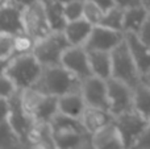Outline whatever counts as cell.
<instances>
[{
	"instance_id": "cell-1",
	"label": "cell",
	"mask_w": 150,
	"mask_h": 149,
	"mask_svg": "<svg viewBox=\"0 0 150 149\" xmlns=\"http://www.w3.org/2000/svg\"><path fill=\"white\" fill-rule=\"evenodd\" d=\"M49 124L57 149H95L92 135L84 128L80 119L58 112Z\"/></svg>"
},
{
	"instance_id": "cell-2",
	"label": "cell",
	"mask_w": 150,
	"mask_h": 149,
	"mask_svg": "<svg viewBox=\"0 0 150 149\" xmlns=\"http://www.w3.org/2000/svg\"><path fill=\"white\" fill-rule=\"evenodd\" d=\"M33 89L41 91L42 94L59 98L70 92L80 91L82 79L74 75L62 65L46 66L42 69L41 75Z\"/></svg>"
},
{
	"instance_id": "cell-3",
	"label": "cell",
	"mask_w": 150,
	"mask_h": 149,
	"mask_svg": "<svg viewBox=\"0 0 150 149\" xmlns=\"http://www.w3.org/2000/svg\"><path fill=\"white\" fill-rule=\"evenodd\" d=\"M20 100L23 110L34 123L49 124L58 114V98L42 94L33 87L20 90Z\"/></svg>"
},
{
	"instance_id": "cell-4",
	"label": "cell",
	"mask_w": 150,
	"mask_h": 149,
	"mask_svg": "<svg viewBox=\"0 0 150 149\" xmlns=\"http://www.w3.org/2000/svg\"><path fill=\"white\" fill-rule=\"evenodd\" d=\"M44 66L38 62L33 53L13 55L11 58L7 75L13 81L18 90L30 89L37 83Z\"/></svg>"
},
{
	"instance_id": "cell-5",
	"label": "cell",
	"mask_w": 150,
	"mask_h": 149,
	"mask_svg": "<svg viewBox=\"0 0 150 149\" xmlns=\"http://www.w3.org/2000/svg\"><path fill=\"white\" fill-rule=\"evenodd\" d=\"M112 57V77L124 83L129 84L130 87L134 89L141 81L142 77L133 60L130 50L128 48L125 38L119 46H116L111 52Z\"/></svg>"
},
{
	"instance_id": "cell-6",
	"label": "cell",
	"mask_w": 150,
	"mask_h": 149,
	"mask_svg": "<svg viewBox=\"0 0 150 149\" xmlns=\"http://www.w3.org/2000/svg\"><path fill=\"white\" fill-rule=\"evenodd\" d=\"M69 46L71 45L69 44L63 31H53L46 37L36 42L33 55L44 67L61 65L62 55Z\"/></svg>"
},
{
	"instance_id": "cell-7",
	"label": "cell",
	"mask_w": 150,
	"mask_h": 149,
	"mask_svg": "<svg viewBox=\"0 0 150 149\" xmlns=\"http://www.w3.org/2000/svg\"><path fill=\"white\" fill-rule=\"evenodd\" d=\"M23 26L24 32L37 41L53 32L46 7L42 0H34L23 7Z\"/></svg>"
},
{
	"instance_id": "cell-8",
	"label": "cell",
	"mask_w": 150,
	"mask_h": 149,
	"mask_svg": "<svg viewBox=\"0 0 150 149\" xmlns=\"http://www.w3.org/2000/svg\"><path fill=\"white\" fill-rule=\"evenodd\" d=\"M109 99V112L116 118L133 108V87L116 78L107 79Z\"/></svg>"
},
{
	"instance_id": "cell-9",
	"label": "cell",
	"mask_w": 150,
	"mask_h": 149,
	"mask_svg": "<svg viewBox=\"0 0 150 149\" xmlns=\"http://www.w3.org/2000/svg\"><path fill=\"white\" fill-rule=\"evenodd\" d=\"M149 123L150 121L146 120L144 116H141L136 110L128 111V112H124L115 118V124L117 126L120 133H121L127 149H130L133 147L137 137L148 127Z\"/></svg>"
},
{
	"instance_id": "cell-10",
	"label": "cell",
	"mask_w": 150,
	"mask_h": 149,
	"mask_svg": "<svg viewBox=\"0 0 150 149\" xmlns=\"http://www.w3.org/2000/svg\"><path fill=\"white\" fill-rule=\"evenodd\" d=\"M82 95L88 107H96L109 111V99L107 81L96 75H91L82 81Z\"/></svg>"
},
{
	"instance_id": "cell-11",
	"label": "cell",
	"mask_w": 150,
	"mask_h": 149,
	"mask_svg": "<svg viewBox=\"0 0 150 149\" xmlns=\"http://www.w3.org/2000/svg\"><path fill=\"white\" fill-rule=\"evenodd\" d=\"M125 38L124 32L113 31L103 25H93L92 32L88 37L84 48L90 50H101V52H112L119 46Z\"/></svg>"
},
{
	"instance_id": "cell-12",
	"label": "cell",
	"mask_w": 150,
	"mask_h": 149,
	"mask_svg": "<svg viewBox=\"0 0 150 149\" xmlns=\"http://www.w3.org/2000/svg\"><path fill=\"white\" fill-rule=\"evenodd\" d=\"M61 65L82 81L92 75L88 52L84 46H69L62 55Z\"/></svg>"
},
{
	"instance_id": "cell-13",
	"label": "cell",
	"mask_w": 150,
	"mask_h": 149,
	"mask_svg": "<svg viewBox=\"0 0 150 149\" xmlns=\"http://www.w3.org/2000/svg\"><path fill=\"white\" fill-rule=\"evenodd\" d=\"M0 32L17 34L24 32L23 26V5L11 0L0 8Z\"/></svg>"
},
{
	"instance_id": "cell-14",
	"label": "cell",
	"mask_w": 150,
	"mask_h": 149,
	"mask_svg": "<svg viewBox=\"0 0 150 149\" xmlns=\"http://www.w3.org/2000/svg\"><path fill=\"white\" fill-rule=\"evenodd\" d=\"M92 143L95 149H127L115 120L92 133Z\"/></svg>"
},
{
	"instance_id": "cell-15",
	"label": "cell",
	"mask_w": 150,
	"mask_h": 149,
	"mask_svg": "<svg viewBox=\"0 0 150 149\" xmlns=\"http://www.w3.org/2000/svg\"><path fill=\"white\" fill-rule=\"evenodd\" d=\"M125 42L142 77L150 70V46L138 37L137 33H125Z\"/></svg>"
},
{
	"instance_id": "cell-16",
	"label": "cell",
	"mask_w": 150,
	"mask_h": 149,
	"mask_svg": "<svg viewBox=\"0 0 150 149\" xmlns=\"http://www.w3.org/2000/svg\"><path fill=\"white\" fill-rule=\"evenodd\" d=\"M80 120H82L84 128L92 135L96 131L101 129L103 127L112 123L115 120V116L108 110H101V108L88 107L87 106Z\"/></svg>"
},
{
	"instance_id": "cell-17",
	"label": "cell",
	"mask_w": 150,
	"mask_h": 149,
	"mask_svg": "<svg viewBox=\"0 0 150 149\" xmlns=\"http://www.w3.org/2000/svg\"><path fill=\"white\" fill-rule=\"evenodd\" d=\"M92 28L93 25L86 18H79L75 21H69L63 28V33L71 46H84Z\"/></svg>"
},
{
	"instance_id": "cell-18",
	"label": "cell",
	"mask_w": 150,
	"mask_h": 149,
	"mask_svg": "<svg viewBox=\"0 0 150 149\" xmlns=\"http://www.w3.org/2000/svg\"><path fill=\"white\" fill-rule=\"evenodd\" d=\"M86 107H87V104L83 99L82 91L70 92V94L62 95L58 98V112L66 116L80 119Z\"/></svg>"
},
{
	"instance_id": "cell-19",
	"label": "cell",
	"mask_w": 150,
	"mask_h": 149,
	"mask_svg": "<svg viewBox=\"0 0 150 149\" xmlns=\"http://www.w3.org/2000/svg\"><path fill=\"white\" fill-rule=\"evenodd\" d=\"M88 60H90V66H91L92 75L103 78V79H105V81L112 77L111 52L90 50V52H88Z\"/></svg>"
},
{
	"instance_id": "cell-20",
	"label": "cell",
	"mask_w": 150,
	"mask_h": 149,
	"mask_svg": "<svg viewBox=\"0 0 150 149\" xmlns=\"http://www.w3.org/2000/svg\"><path fill=\"white\" fill-rule=\"evenodd\" d=\"M150 13L144 5L124 8V33H140Z\"/></svg>"
},
{
	"instance_id": "cell-21",
	"label": "cell",
	"mask_w": 150,
	"mask_h": 149,
	"mask_svg": "<svg viewBox=\"0 0 150 149\" xmlns=\"http://www.w3.org/2000/svg\"><path fill=\"white\" fill-rule=\"evenodd\" d=\"M133 108L150 121V86L142 81L133 89Z\"/></svg>"
},
{
	"instance_id": "cell-22",
	"label": "cell",
	"mask_w": 150,
	"mask_h": 149,
	"mask_svg": "<svg viewBox=\"0 0 150 149\" xmlns=\"http://www.w3.org/2000/svg\"><path fill=\"white\" fill-rule=\"evenodd\" d=\"M122 24H124V8L115 5L113 8L105 11L103 15L100 24L105 28L113 29V31H119V32H124L122 29Z\"/></svg>"
},
{
	"instance_id": "cell-23",
	"label": "cell",
	"mask_w": 150,
	"mask_h": 149,
	"mask_svg": "<svg viewBox=\"0 0 150 149\" xmlns=\"http://www.w3.org/2000/svg\"><path fill=\"white\" fill-rule=\"evenodd\" d=\"M37 40H34L30 34L25 32L15 34V46H13V55L20 54H29L33 53V49L36 46Z\"/></svg>"
},
{
	"instance_id": "cell-24",
	"label": "cell",
	"mask_w": 150,
	"mask_h": 149,
	"mask_svg": "<svg viewBox=\"0 0 150 149\" xmlns=\"http://www.w3.org/2000/svg\"><path fill=\"white\" fill-rule=\"evenodd\" d=\"M83 12H84V0H71L63 4V15L67 23L83 18Z\"/></svg>"
},
{
	"instance_id": "cell-25",
	"label": "cell",
	"mask_w": 150,
	"mask_h": 149,
	"mask_svg": "<svg viewBox=\"0 0 150 149\" xmlns=\"http://www.w3.org/2000/svg\"><path fill=\"white\" fill-rule=\"evenodd\" d=\"M105 11H103L99 5L92 3L91 0H84V12H83V18L91 23L92 25H99L103 18V15Z\"/></svg>"
},
{
	"instance_id": "cell-26",
	"label": "cell",
	"mask_w": 150,
	"mask_h": 149,
	"mask_svg": "<svg viewBox=\"0 0 150 149\" xmlns=\"http://www.w3.org/2000/svg\"><path fill=\"white\" fill-rule=\"evenodd\" d=\"M13 46H15V34L0 32V58L13 57Z\"/></svg>"
},
{
	"instance_id": "cell-27",
	"label": "cell",
	"mask_w": 150,
	"mask_h": 149,
	"mask_svg": "<svg viewBox=\"0 0 150 149\" xmlns=\"http://www.w3.org/2000/svg\"><path fill=\"white\" fill-rule=\"evenodd\" d=\"M20 90L17 89L13 81L7 75H0V98H5V99H11L13 95H16Z\"/></svg>"
},
{
	"instance_id": "cell-28",
	"label": "cell",
	"mask_w": 150,
	"mask_h": 149,
	"mask_svg": "<svg viewBox=\"0 0 150 149\" xmlns=\"http://www.w3.org/2000/svg\"><path fill=\"white\" fill-rule=\"evenodd\" d=\"M130 149H150V123L137 137Z\"/></svg>"
},
{
	"instance_id": "cell-29",
	"label": "cell",
	"mask_w": 150,
	"mask_h": 149,
	"mask_svg": "<svg viewBox=\"0 0 150 149\" xmlns=\"http://www.w3.org/2000/svg\"><path fill=\"white\" fill-rule=\"evenodd\" d=\"M9 111H11L9 99L0 98V123H3V121H7L8 116H9Z\"/></svg>"
},
{
	"instance_id": "cell-30",
	"label": "cell",
	"mask_w": 150,
	"mask_h": 149,
	"mask_svg": "<svg viewBox=\"0 0 150 149\" xmlns=\"http://www.w3.org/2000/svg\"><path fill=\"white\" fill-rule=\"evenodd\" d=\"M138 37H140L146 45L150 46V15H149L148 20L145 21V24H144L142 29H141L140 33H138Z\"/></svg>"
},
{
	"instance_id": "cell-31",
	"label": "cell",
	"mask_w": 150,
	"mask_h": 149,
	"mask_svg": "<svg viewBox=\"0 0 150 149\" xmlns=\"http://www.w3.org/2000/svg\"><path fill=\"white\" fill-rule=\"evenodd\" d=\"M91 1L95 3L96 5H99L103 11H108L116 5V1H115V0H91Z\"/></svg>"
},
{
	"instance_id": "cell-32",
	"label": "cell",
	"mask_w": 150,
	"mask_h": 149,
	"mask_svg": "<svg viewBox=\"0 0 150 149\" xmlns=\"http://www.w3.org/2000/svg\"><path fill=\"white\" fill-rule=\"evenodd\" d=\"M116 5L121 8H129L136 7V5H142V0H115Z\"/></svg>"
},
{
	"instance_id": "cell-33",
	"label": "cell",
	"mask_w": 150,
	"mask_h": 149,
	"mask_svg": "<svg viewBox=\"0 0 150 149\" xmlns=\"http://www.w3.org/2000/svg\"><path fill=\"white\" fill-rule=\"evenodd\" d=\"M11 58H0V75H4V74L7 73L8 66H9V62H11Z\"/></svg>"
},
{
	"instance_id": "cell-34",
	"label": "cell",
	"mask_w": 150,
	"mask_h": 149,
	"mask_svg": "<svg viewBox=\"0 0 150 149\" xmlns=\"http://www.w3.org/2000/svg\"><path fill=\"white\" fill-rule=\"evenodd\" d=\"M142 82H145L148 86H150V70L142 75Z\"/></svg>"
},
{
	"instance_id": "cell-35",
	"label": "cell",
	"mask_w": 150,
	"mask_h": 149,
	"mask_svg": "<svg viewBox=\"0 0 150 149\" xmlns=\"http://www.w3.org/2000/svg\"><path fill=\"white\" fill-rule=\"evenodd\" d=\"M15 3H17V4H20V5H26V4H29V3H32V1H34V0H13Z\"/></svg>"
},
{
	"instance_id": "cell-36",
	"label": "cell",
	"mask_w": 150,
	"mask_h": 149,
	"mask_svg": "<svg viewBox=\"0 0 150 149\" xmlns=\"http://www.w3.org/2000/svg\"><path fill=\"white\" fill-rule=\"evenodd\" d=\"M142 5L148 9V12L150 13V0H142Z\"/></svg>"
},
{
	"instance_id": "cell-37",
	"label": "cell",
	"mask_w": 150,
	"mask_h": 149,
	"mask_svg": "<svg viewBox=\"0 0 150 149\" xmlns=\"http://www.w3.org/2000/svg\"><path fill=\"white\" fill-rule=\"evenodd\" d=\"M11 0H0V8L3 7V5H5V4H8Z\"/></svg>"
},
{
	"instance_id": "cell-38",
	"label": "cell",
	"mask_w": 150,
	"mask_h": 149,
	"mask_svg": "<svg viewBox=\"0 0 150 149\" xmlns=\"http://www.w3.org/2000/svg\"><path fill=\"white\" fill-rule=\"evenodd\" d=\"M59 3H62V4H65V3H67V1H71V0H58Z\"/></svg>"
}]
</instances>
